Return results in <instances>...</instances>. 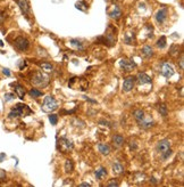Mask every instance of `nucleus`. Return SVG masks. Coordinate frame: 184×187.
<instances>
[{
    "label": "nucleus",
    "mask_w": 184,
    "mask_h": 187,
    "mask_svg": "<svg viewBox=\"0 0 184 187\" xmlns=\"http://www.w3.org/2000/svg\"><path fill=\"white\" fill-rule=\"evenodd\" d=\"M31 112L32 111L29 109V106H26L24 104H17L12 109V111L8 114V117L9 119H15V117H25L27 114H31Z\"/></svg>",
    "instance_id": "1"
},
{
    "label": "nucleus",
    "mask_w": 184,
    "mask_h": 187,
    "mask_svg": "<svg viewBox=\"0 0 184 187\" xmlns=\"http://www.w3.org/2000/svg\"><path fill=\"white\" fill-rule=\"evenodd\" d=\"M49 81H50V80H49V77H48L47 74L42 73V72H40V71L33 73L32 79H31V82L33 83L34 86L39 87V88L47 87L48 83H49Z\"/></svg>",
    "instance_id": "2"
},
{
    "label": "nucleus",
    "mask_w": 184,
    "mask_h": 187,
    "mask_svg": "<svg viewBox=\"0 0 184 187\" xmlns=\"http://www.w3.org/2000/svg\"><path fill=\"white\" fill-rule=\"evenodd\" d=\"M57 107H58V103H57V100L55 99L54 96H47L43 100L42 106H41L43 112H47V113L57 110Z\"/></svg>",
    "instance_id": "3"
},
{
    "label": "nucleus",
    "mask_w": 184,
    "mask_h": 187,
    "mask_svg": "<svg viewBox=\"0 0 184 187\" xmlns=\"http://www.w3.org/2000/svg\"><path fill=\"white\" fill-rule=\"evenodd\" d=\"M73 147H74L73 142L69 140L68 138H66V137H61V138L58 139V142H57V148L59 149L60 152L64 153V154L68 153L69 151H72Z\"/></svg>",
    "instance_id": "4"
},
{
    "label": "nucleus",
    "mask_w": 184,
    "mask_h": 187,
    "mask_svg": "<svg viewBox=\"0 0 184 187\" xmlns=\"http://www.w3.org/2000/svg\"><path fill=\"white\" fill-rule=\"evenodd\" d=\"M99 41H101L103 45H108V46H114L116 42V34H115V31L113 30V27L109 26L108 31L105 33L103 37L99 38Z\"/></svg>",
    "instance_id": "5"
},
{
    "label": "nucleus",
    "mask_w": 184,
    "mask_h": 187,
    "mask_svg": "<svg viewBox=\"0 0 184 187\" xmlns=\"http://www.w3.org/2000/svg\"><path fill=\"white\" fill-rule=\"evenodd\" d=\"M14 46H15V48H16L17 50H19V52H26V50L29 49V47H30V41H29L27 38H25V37L19 35V37H17V38L15 39V41H14Z\"/></svg>",
    "instance_id": "6"
},
{
    "label": "nucleus",
    "mask_w": 184,
    "mask_h": 187,
    "mask_svg": "<svg viewBox=\"0 0 184 187\" xmlns=\"http://www.w3.org/2000/svg\"><path fill=\"white\" fill-rule=\"evenodd\" d=\"M16 4L18 5V7L21 9V12L24 14V16L29 17L31 14V7H30V1L29 0H15Z\"/></svg>",
    "instance_id": "7"
},
{
    "label": "nucleus",
    "mask_w": 184,
    "mask_h": 187,
    "mask_svg": "<svg viewBox=\"0 0 184 187\" xmlns=\"http://www.w3.org/2000/svg\"><path fill=\"white\" fill-rule=\"evenodd\" d=\"M120 66L122 70H124L125 72H130L133 69L137 67V64L134 63L133 59H129V58H123L120 61Z\"/></svg>",
    "instance_id": "8"
},
{
    "label": "nucleus",
    "mask_w": 184,
    "mask_h": 187,
    "mask_svg": "<svg viewBox=\"0 0 184 187\" xmlns=\"http://www.w3.org/2000/svg\"><path fill=\"white\" fill-rule=\"evenodd\" d=\"M137 124L142 129H150L151 127H154V119L151 117H149V115L144 114V117H142L141 120L137 121Z\"/></svg>",
    "instance_id": "9"
},
{
    "label": "nucleus",
    "mask_w": 184,
    "mask_h": 187,
    "mask_svg": "<svg viewBox=\"0 0 184 187\" xmlns=\"http://www.w3.org/2000/svg\"><path fill=\"white\" fill-rule=\"evenodd\" d=\"M174 67L169 64V63H163L161 66H160V74L164 75L165 78H171L172 75L174 74Z\"/></svg>",
    "instance_id": "10"
},
{
    "label": "nucleus",
    "mask_w": 184,
    "mask_h": 187,
    "mask_svg": "<svg viewBox=\"0 0 184 187\" xmlns=\"http://www.w3.org/2000/svg\"><path fill=\"white\" fill-rule=\"evenodd\" d=\"M167 14H168V9L166 8V7H163V8H160L157 12V14H156V22L158 23V24H163L165 21H166L167 18Z\"/></svg>",
    "instance_id": "11"
},
{
    "label": "nucleus",
    "mask_w": 184,
    "mask_h": 187,
    "mask_svg": "<svg viewBox=\"0 0 184 187\" xmlns=\"http://www.w3.org/2000/svg\"><path fill=\"white\" fill-rule=\"evenodd\" d=\"M168 149H171V142L168 139L160 140V142L157 144V151L160 153V155L164 154L165 152H167Z\"/></svg>",
    "instance_id": "12"
},
{
    "label": "nucleus",
    "mask_w": 184,
    "mask_h": 187,
    "mask_svg": "<svg viewBox=\"0 0 184 187\" xmlns=\"http://www.w3.org/2000/svg\"><path fill=\"white\" fill-rule=\"evenodd\" d=\"M135 80L140 86H144V85H152V80L149 75H147L146 73H139L137 75Z\"/></svg>",
    "instance_id": "13"
},
{
    "label": "nucleus",
    "mask_w": 184,
    "mask_h": 187,
    "mask_svg": "<svg viewBox=\"0 0 184 187\" xmlns=\"http://www.w3.org/2000/svg\"><path fill=\"white\" fill-rule=\"evenodd\" d=\"M134 85H135V78L134 77H129V78H126L124 80V82H123V90L126 92H131L134 87Z\"/></svg>",
    "instance_id": "14"
},
{
    "label": "nucleus",
    "mask_w": 184,
    "mask_h": 187,
    "mask_svg": "<svg viewBox=\"0 0 184 187\" xmlns=\"http://www.w3.org/2000/svg\"><path fill=\"white\" fill-rule=\"evenodd\" d=\"M108 15H109L111 18H114V20H120V16H122V10H120V8L117 6V5H115V6H113L110 10L108 12Z\"/></svg>",
    "instance_id": "15"
},
{
    "label": "nucleus",
    "mask_w": 184,
    "mask_h": 187,
    "mask_svg": "<svg viewBox=\"0 0 184 187\" xmlns=\"http://www.w3.org/2000/svg\"><path fill=\"white\" fill-rule=\"evenodd\" d=\"M12 86L15 88V92L17 94L18 97L21 99H24V96H25V89H24V87L22 85H19V83H13Z\"/></svg>",
    "instance_id": "16"
},
{
    "label": "nucleus",
    "mask_w": 184,
    "mask_h": 187,
    "mask_svg": "<svg viewBox=\"0 0 184 187\" xmlns=\"http://www.w3.org/2000/svg\"><path fill=\"white\" fill-rule=\"evenodd\" d=\"M124 137L122 135H114L113 136V144H114V146L115 147H122L123 145H124Z\"/></svg>",
    "instance_id": "17"
},
{
    "label": "nucleus",
    "mask_w": 184,
    "mask_h": 187,
    "mask_svg": "<svg viewBox=\"0 0 184 187\" xmlns=\"http://www.w3.org/2000/svg\"><path fill=\"white\" fill-rule=\"evenodd\" d=\"M98 149L99 152L101 153V154H103V155H109V153H110V147H109L108 144H103V143L98 144Z\"/></svg>",
    "instance_id": "18"
},
{
    "label": "nucleus",
    "mask_w": 184,
    "mask_h": 187,
    "mask_svg": "<svg viewBox=\"0 0 184 187\" xmlns=\"http://www.w3.org/2000/svg\"><path fill=\"white\" fill-rule=\"evenodd\" d=\"M113 172L115 174H122L124 172V167L120 164L118 161H116L114 164H113Z\"/></svg>",
    "instance_id": "19"
},
{
    "label": "nucleus",
    "mask_w": 184,
    "mask_h": 187,
    "mask_svg": "<svg viewBox=\"0 0 184 187\" xmlns=\"http://www.w3.org/2000/svg\"><path fill=\"white\" fill-rule=\"evenodd\" d=\"M157 110H158V112L160 113V115H163L164 117H167V114H168V109H167L166 104H164V103L158 104L157 105Z\"/></svg>",
    "instance_id": "20"
},
{
    "label": "nucleus",
    "mask_w": 184,
    "mask_h": 187,
    "mask_svg": "<svg viewBox=\"0 0 184 187\" xmlns=\"http://www.w3.org/2000/svg\"><path fill=\"white\" fill-rule=\"evenodd\" d=\"M94 174H95L97 179H102L105 176H107V170H106V168H103V167H100L99 169L95 170Z\"/></svg>",
    "instance_id": "21"
},
{
    "label": "nucleus",
    "mask_w": 184,
    "mask_h": 187,
    "mask_svg": "<svg viewBox=\"0 0 184 187\" xmlns=\"http://www.w3.org/2000/svg\"><path fill=\"white\" fill-rule=\"evenodd\" d=\"M141 52L143 56H146L149 58V57H151L154 55V49L150 47V46H144V47L141 49Z\"/></svg>",
    "instance_id": "22"
},
{
    "label": "nucleus",
    "mask_w": 184,
    "mask_h": 187,
    "mask_svg": "<svg viewBox=\"0 0 184 187\" xmlns=\"http://www.w3.org/2000/svg\"><path fill=\"white\" fill-rule=\"evenodd\" d=\"M71 45H72L73 47L76 48V49H78V50H83V49H84L83 44L81 42V40H78V39H72L71 40Z\"/></svg>",
    "instance_id": "23"
},
{
    "label": "nucleus",
    "mask_w": 184,
    "mask_h": 187,
    "mask_svg": "<svg viewBox=\"0 0 184 187\" xmlns=\"http://www.w3.org/2000/svg\"><path fill=\"white\" fill-rule=\"evenodd\" d=\"M74 170V163L72 160H66V162H65V172H67V174H69V172H73Z\"/></svg>",
    "instance_id": "24"
},
{
    "label": "nucleus",
    "mask_w": 184,
    "mask_h": 187,
    "mask_svg": "<svg viewBox=\"0 0 184 187\" xmlns=\"http://www.w3.org/2000/svg\"><path fill=\"white\" fill-rule=\"evenodd\" d=\"M133 117H134V119H135L137 122L139 120H141L142 117H144V111H143V110H135V111L133 112Z\"/></svg>",
    "instance_id": "25"
},
{
    "label": "nucleus",
    "mask_w": 184,
    "mask_h": 187,
    "mask_svg": "<svg viewBox=\"0 0 184 187\" xmlns=\"http://www.w3.org/2000/svg\"><path fill=\"white\" fill-rule=\"evenodd\" d=\"M40 66L42 67V70L44 72H52L54 71V65L50 64V63H41Z\"/></svg>",
    "instance_id": "26"
},
{
    "label": "nucleus",
    "mask_w": 184,
    "mask_h": 187,
    "mask_svg": "<svg viewBox=\"0 0 184 187\" xmlns=\"http://www.w3.org/2000/svg\"><path fill=\"white\" fill-rule=\"evenodd\" d=\"M29 94H30L33 98H36V97H40V96H42V92H40L39 89H36V88H32V89H30V92H29Z\"/></svg>",
    "instance_id": "27"
},
{
    "label": "nucleus",
    "mask_w": 184,
    "mask_h": 187,
    "mask_svg": "<svg viewBox=\"0 0 184 187\" xmlns=\"http://www.w3.org/2000/svg\"><path fill=\"white\" fill-rule=\"evenodd\" d=\"M134 179H135L137 183H143L144 179H146V176H144V174H142V172H137V174H134Z\"/></svg>",
    "instance_id": "28"
},
{
    "label": "nucleus",
    "mask_w": 184,
    "mask_h": 187,
    "mask_svg": "<svg viewBox=\"0 0 184 187\" xmlns=\"http://www.w3.org/2000/svg\"><path fill=\"white\" fill-rule=\"evenodd\" d=\"M157 47L161 48V49L166 47V38H165V37H161V38L157 41Z\"/></svg>",
    "instance_id": "29"
},
{
    "label": "nucleus",
    "mask_w": 184,
    "mask_h": 187,
    "mask_svg": "<svg viewBox=\"0 0 184 187\" xmlns=\"http://www.w3.org/2000/svg\"><path fill=\"white\" fill-rule=\"evenodd\" d=\"M49 121L51 124H57V122H58V115H56V114H50L49 115Z\"/></svg>",
    "instance_id": "30"
},
{
    "label": "nucleus",
    "mask_w": 184,
    "mask_h": 187,
    "mask_svg": "<svg viewBox=\"0 0 184 187\" xmlns=\"http://www.w3.org/2000/svg\"><path fill=\"white\" fill-rule=\"evenodd\" d=\"M106 185H107L108 187H117V186H120V183H118L117 179H111L110 182H108Z\"/></svg>",
    "instance_id": "31"
},
{
    "label": "nucleus",
    "mask_w": 184,
    "mask_h": 187,
    "mask_svg": "<svg viewBox=\"0 0 184 187\" xmlns=\"http://www.w3.org/2000/svg\"><path fill=\"white\" fill-rule=\"evenodd\" d=\"M172 153H173V152H172V149H168L167 152H165L164 154H161V159H163V160H167V159L172 155Z\"/></svg>",
    "instance_id": "32"
},
{
    "label": "nucleus",
    "mask_w": 184,
    "mask_h": 187,
    "mask_svg": "<svg viewBox=\"0 0 184 187\" xmlns=\"http://www.w3.org/2000/svg\"><path fill=\"white\" fill-rule=\"evenodd\" d=\"M14 98H15V95L12 94V92H8V94L5 95V99H6V102H9V100L14 99Z\"/></svg>",
    "instance_id": "33"
},
{
    "label": "nucleus",
    "mask_w": 184,
    "mask_h": 187,
    "mask_svg": "<svg viewBox=\"0 0 184 187\" xmlns=\"http://www.w3.org/2000/svg\"><path fill=\"white\" fill-rule=\"evenodd\" d=\"M5 20H6V13L4 10H0V24H2Z\"/></svg>",
    "instance_id": "34"
},
{
    "label": "nucleus",
    "mask_w": 184,
    "mask_h": 187,
    "mask_svg": "<svg viewBox=\"0 0 184 187\" xmlns=\"http://www.w3.org/2000/svg\"><path fill=\"white\" fill-rule=\"evenodd\" d=\"M83 7H86L85 4H84L83 1H80V2H77V4H76V8H77V9H81V10H84V9H83Z\"/></svg>",
    "instance_id": "35"
},
{
    "label": "nucleus",
    "mask_w": 184,
    "mask_h": 187,
    "mask_svg": "<svg viewBox=\"0 0 184 187\" xmlns=\"http://www.w3.org/2000/svg\"><path fill=\"white\" fill-rule=\"evenodd\" d=\"M183 61H184V57H183V55H181V57H180V69L182 71H183V69H184V63H183Z\"/></svg>",
    "instance_id": "36"
},
{
    "label": "nucleus",
    "mask_w": 184,
    "mask_h": 187,
    "mask_svg": "<svg viewBox=\"0 0 184 187\" xmlns=\"http://www.w3.org/2000/svg\"><path fill=\"white\" fill-rule=\"evenodd\" d=\"M2 72H4L5 75H7V77H10V72H9L8 69H2Z\"/></svg>",
    "instance_id": "37"
},
{
    "label": "nucleus",
    "mask_w": 184,
    "mask_h": 187,
    "mask_svg": "<svg viewBox=\"0 0 184 187\" xmlns=\"http://www.w3.org/2000/svg\"><path fill=\"white\" fill-rule=\"evenodd\" d=\"M80 186L81 187H90L91 185L89 183H82V184H80Z\"/></svg>",
    "instance_id": "38"
},
{
    "label": "nucleus",
    "mask_w": 184,
    "mask_h": 187,
    "mask_svg": "<svg viewBox=\"0 0 184 187\" xmlns=\"http://www.w3.org/2000/svg\"><path fill=\"white\" fill-rule=\"evenodd\" d=\"M150 182L154 183V184H158V180L154 178V177H151V178H150Z\"/></svg>",
    "instance_id": "39"
},
{
    "label": "nucleus",
    "mask_w": 184,
    "mask_h": 187,
    "mask_svg": "<svg viewBox=\"0 0 184 187\" xmlns=\"http://www.w3.org/2000/svg\"><path fill=\"white\" fill-rule=\"evenodd\" d=\"M5 156H6L5 154H0V161H2V160L5 159Z\"/></svg>",
    "instance_id": "40"
}]
</instances>
